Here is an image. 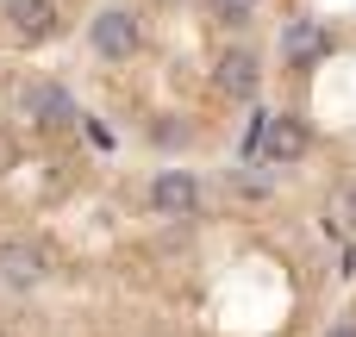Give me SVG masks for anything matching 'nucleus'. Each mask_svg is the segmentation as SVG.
<instances>
[{"mask_svg": "<svg viewBox=\"0 0 356 337\" xmlns=\"http://www.w3.org/2000/svg\"><path fill=\"white\" fill-rule=\"evenodd\" d=\"M6 19H13L19 38H44V31L56 25V6H50V0H6Z\"/></svg>", "mask_w": 356, "mask_h": 337, "instance_id": "8", "label": "nucleus"}, {"mask_svg": "<svg viewBox=\"0 0 356 337\" xmlns=\"http://www.w3.org/2000/svg\"><path fill=\"white\" fill-rule=\"evenodd\" d=\"M207 13H213L219 25H232V31H238V25H250V19H257V0H207Z\"/></svg>", "mask_w": 356, "mask_h": 337, "instance_id": "9", "label": "nucleus"}, {"mask_svg": "<svg viewBox=\"0 0 356 337\" xmlns=\"http://www.w3.org/2000/svg\"><path fill=\"white\" fill-rule=\"evenodd\" d=\"M150 206H156L163 219H194V213H200V181H194L188 169H163V175L150 181Z\"/></svg>", "mask_w": 356, "mask_h": 337, "instance_id": "3", "label": "nucleus"}, {"mask_svg": "<svg viewBox=\"0 0 356 337\" xmlns=\"http://www.w3.org/2000/svg\"><path fill=\"white\" fill-rule=\"evenodd\" d=\"M344 213H350V225H356V188H350V194H344Z\"/></svg>", "mask_w": 356, "mask_h": 337, "instance_id": "12", "label": "nucleus"}, {"mask_svg": "<svg viewBox=\"0 0 356 337\" xmlns=\"http://www.w3.org/2000/svg\"><path fill=\"white\" fill-rule=\"evenodd\" d=\"M325 337H356V319H338V325H332Z\"/></svg>", "mask_w": 356, "mask_h": 337, "instance_id": "11", "label": "nucleus"}, {"mask_svg": "<svg viewBox=\"0 0 356 337\" xmlns=\"http://www.w3.org/2000/svg\"><path fill=\"white\" fill-rule=\"evenodd\" d=\"M282 56H288V69H313V63L325 56V31H319V19H288V31H282Z\"/></svg>", "mask_w": 356, "mask_h": 337, "instance_id": "6", "label": "nucleus"}, {"mask_svg": "<svg viewBox=\"0 0 356 337\" xmlns=\"http://www.w3.org/2000/svg\"><path fill=\"white\" fill-rule=\"evenodd\" d=\"M257 150H263L269 163H300V156H307V119H294V113H269L263 131H257Z\"/></svg>", "mask_w": 356, "mask_h": 337, "instance_id": "2", "label": "nucleus"}, {"mask_svg": "<svg viewBox=\"0 0 356 337\" xmlns=\"http://www.w3.org/2000/svg\"><path fill=\"white\" fill-rule=\"evenodd\" d=\"M150 138L156 144H188V125L181 119H163V125H150Z\"/></svg>", "mask_w": 356, "mask_h": 337, "instance_id": "10", "label": "nucleus"}, {"mask_svg": "<svg viewBox=\"0 0 356 337\" xmlns=\"http://www.w3.org/2000/svg\"><path fill=\"white\" fill-rule=\"evenodd\" d=\"M25 113H31L38 125H69V119H75V100H69L63 81H31V88H25Z\"/></svg>", "mask_w": 356, "mask_h": 337, "instance_id": "7", "label": "nucleus"}, {"mask_svg": "<svg viewBox=\"0 0 356 337\" xmlns=\"http://www.w3.org/2000/svg\"><path fill=\"white\" fill-rule=\"evenodd\" d=\"M213 81H219V94H232V100H257L263 69H257V56H250V50H225V56H219V69H213Z\"/></svg>", "mask_w": 356, "mask_h": 337, "instance_id": "4", "label": "nucleus"}, {"mask_svg": "<svg viewBox=\"0 0 356 337\" xmlns=\"http://www.w3.org/2000/svg\"><path fill=\"white\" fill-rule=\"evenodd\" d=\"M88 44H94L106 63H125V56L138 50V19H131L125 6H106V13L88 25Z\"/></svg>", "mask_w": 356, "mask_h": 337, "instance_id": "1", "label": "nucleus"}, {"mask_svg": "<svg viewBox=\"0 0 356 337\" xmlns=\"http://www.w3.org/2000/svg\"><path fill=\"white\" fill-rule=\"evenodd\" d=\"M44 269H50V263H44V250H38V244H19V238H13V244H0V281H6V288H38V281H44Z\"/></svg>", "mask_w": 356, "mask_h": 337, "instance_id": "5", "label": "nucleus"}]
</instances>
